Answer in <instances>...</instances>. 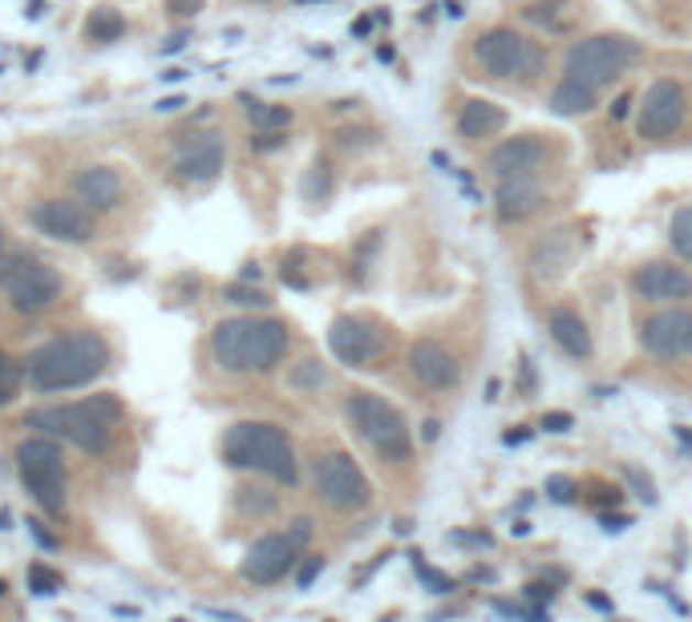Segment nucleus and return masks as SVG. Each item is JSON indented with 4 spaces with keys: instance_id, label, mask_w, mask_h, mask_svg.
Masks as SVG:
<instances>
[{
    "instance_id": "f257e3e1",
    "label": "nucleus",
    "mask_w": 692,
    "mask_h": 622,
    "mask_svg": "<svg viewBox=\"0 0 692 622\" xmlns=\"http://www.w3.org/2000/svg\"><path fill=\"white\" fill-rule=\"evenodd\" d=\"M110 368V348L98 332H69L41 344L25 364L29 385L37 392H65V388L94 385Z\"/></svg>"
},
{
    "instance_id": "f03ea898",
    "label": "nucleus",
    "mask_w": 692,
    "mask_h": 622,
    "mask_svg": "<svg viewBox=\"0 0 692 622\" xmlns=\"http://www.w3.org/2000/svg\"><path fill=\"white\" fill-rule=\"evenodd\" d=\"M215 360L227 373H272L288 356V327L272 315H235L219 320L211 332Z\"/></svg>"
},
{
    "instance_id": "7ed1b4c3",
    "label": "nucleus",
    "mask_w": 692,
    "mask_h": 622,
    "mask_svg": "<svg viewBox=\"0 0 692 622\" xmlns=\"http://www.w3.org/2000/svg\"><path fill=\"white\" fill-rule=\"evenodd\" d=\"M122 400L101 392V397L57 404V409H33L25 416V429H41L45 436H62L81 453H106L113 441V424L122 421Z\"/></svg>"
},
{
    "instance_id": "20e7f679",
    "label": "nucleus",
    "mask_w": 692,
    "mask_h": 622,
    "mask_svg": "<svg viewBox=\"0 0 692 622\" xmlns=\"http://www.w3.org/2000/svg\"><path fill=\"white\" fill-rule=\"evenodd\" d=\"M223 460L231 469H255V474L272 477L279 486H296L300 481L296 448H292L288 433L272 421L231 424L223 436Z\"/></svg>"
},
{
    "instance_id": "39448f33",
    "label": "nucleus",
    "mask_w": 692,
    "mask_h": 622,
    "mask_svg": "<svg viewBox=\"0 0 692 622\" xmlns=\"http://www.w3.org/2000/svg\"><path fill=\"white\" fill-rule=\"evenodd\" d=\"M344 412H349V424L356 429V436H361L385 465H405V460L414 457L409 424H405L402 409H393L385 397H377V392H353L349 404H344Z\"/></svg>"
},
{
    "instance_id": "423d86ee",
    "label": "nucleus",
    "mask_w": 692,
    "mask_h": 622,
    "mask_svg": "<svg viewBox=\"0 0 692 622\" xmlns=\"http://www.w3.org/2000/svg\"><path fill=\"white\" fill-rule=\"evenodd\" d=\"M640 57V45L619 33H600V37H583L567 49L563 77H575L583 86L607 89L612 81H619V74Z\"/></svg>"
},
{
    "instance_id": "0eeeda50",
    "label": "nucleus",
    "mask_w": 692,
    "mask_h": 622,
    "mask_svg": "<svg viewBox=\"0 0 692 622\" xmlns=\"http://www.w3.org/2000/svg\"><path fill=\"white\" fill-rule=\"evenodd\" d=\"M17 469L37 506L53 518L65 513V453L57 436H29L17 445Z\"/></svg>"
},
{
    "instance_id": "6e6552de",
    "label": "nucleus",
    "mask_w": 692,
    "mask_h": 622,
    "mask_svg": "<svg viewBox=\"0 0 692 622\" xmlns=\"http://www.w3.org/2000/svg\"><path fill=\"white\" fill-rule=\"evenodd\" d=\"M0 291L9 296L13 311L41 315L62 299V275L33 255H13V259L0 263Z\"/></svg>"
},
{
    "instance_id": "1a4fd4ad",
    "label": "nucleus",
    "mask_w": 692,
    "mask_h": 622,
    "mask_svg": "<svg viewBox=\"0 0 692 622\" xmlns=\"http://www.w3.org/2000/svg\"><path fill=\"white\" fill-rule=\"evenodd\" d=\"M474 62L482 65V74L491 77H535L547 65V53L535 45L530 37H523L518 29H486L474 41Z\"/></svg>"
},
{
    "instance_id": "9d476101",
    "label": "nucleus",
    "mask_w": 692,
    "mask_h": 622,
    "mask_svg": "<svg viewBox=\"0 0 692 622\" xmlns=\"http://www.w3.org/2000/svg\"><path fill=\"white\" fill-rule=\"evenodd\" d=\"M312 481H316V493L325 506L340 513H353V510H365L369 498H373V489H369V477L361 474V465H356L349 453H320L312 465Z\"/></svg>"
},
{
    "instance_id": "9b49d317",
    "label": "nucleus",
    "mask_w": 692,
    "mask_h": 622,
    "mask_svg": "<svg viewBox=\"0 0 692 622\" xmlns=\"http://www.w3.org/2000/svg\"><path fill=\"white\" fill-rule=\"evenodd\" d=\"M684 113H689V93L680 86L677 77H660L648 86L640 101V113H636V134L644 142H660V137L677 134L680 122H684Z\"/></svg>"
},
{
    "instance_id": "f8f14e48",
    "label": "nucleus",
    "mask_w": 692,
    "mask_h": 622,
    "mask_svg": "<svg viewBox=\"0 0 692 622\" xmlns=\"http://www.w3.org/2000/svg\"><path fill=\"white\" fill-rule=\"evenodd\" d=\"M644 352L660 364L689 360L692 356V308H664L648 315L640 327Z\"/></svg>"
},
{
    "instance_id": "ddd939ff",
    "label": "nucleus",
    "mask_w": 692,
    "mask_h": 622,
    "mask_svg": "<svg viewBox=\"0 0 692 622\" xmlns=\"http://www.w3.org/2000/svg\"><path fill=\"white\" fill-rule=\"evenodd\" d=\"M328 348H332V356H337L340 364L365 368V364L381 360L385 336H381L369 320H361V315H337L332 327H328Z\"/></svg>"
},
{
    "instance_id": "4468645a",
    "label": "nucleus",
    "mask_w": 692,
    "mask_h": 622,
    "mask_svg": "<svg viewBox=\"0 0 692 622\" xmlns=\"http://www.w3.org/2000/svg\"><path fill=\"white\" fill-rule=\"evenodd\" d=\"M33 226L41 235L57 238V243H86L94 238V211L81 199H45L29 211Z\"/></svg>"
},
{
    "instance_id": "2eb2a0df",
    "label": "nucleus",
    "mask_w": 692,
    "mask_h": 622,
    "mask_svg": "<svg viewBox=\"0 0 692 622\" xmlns=\"http://www.w3.org/2000/svg\"><path fill=\"white\" fill-rule=\"evenodd\" d=\"M300 549L304 546L292 534H264L248 554H243L240 574L255 586H272V582H279L284 574H292V566H296V558H300Z\"/></svg>"
},
{
    "instance_id": "dca6fc26",
    "label": "nucleus",
    "mask_w": 692,
    "mask_h": 622,
    "mask_svg": "<svg viewBox=\"0 0 692 622\" xmlns=\"http://www.w3.org/2000/svg\"><path fill=\"white\" fill-rule=\"evenodd\" d=\"M547 163V142L539 134H518L503 137L494 149H486V175L491 178H518V175H535L539 166Z\"/></svg>"
},
{
    "instance_id": "f3484780",
    "label": "nucleus",
    "mask_w": 692,
    "mask_h": 622,
    "mask_svg": "<svg viewBox=\"0 0 692 622\" xmlns=\"http://www.w3.org/2000/svg\"><path fill=\"white\" fill-rule=\"evenodd\" d=\"M409 373L421 388L429 392H450L458 380H462V364L453 356L446 344L438 340H417L414 348H409Z\"/></svg>"
},
{
    "instance_id": "a211bd4d",
    "label": "nucleus",
    "mask_w": 692,
    "mask_h": 622,
    "mask_svg": "<svg viewBox=\"0 0 692 622\" xmlns=\"http://www.w3.org/2000/svg\"><path fill=\"white\" fill-rule=\"evenodd\" d=\"M223 166H227L223 137L202 134L190 146H183V154L175 158V178L178 182H190V187H207V182H215V178L223 175Z\"/></svg>"
},
{
    "instance_id": "6ab92c4d",
    "label": "nucleus",
    "mask_w": 692,
    "mask_h": 622,
    "mask_svg": "<svg viewBox=\"0 0 692 622\" xmlns=\"http://www.w3.org/2000/svg\"><path fill=\"white\" fill-rule=\"evenodd\" d=\"M631 284H636V296L648 299V303H680V299H692V275L664 259L644 263Z\"/></svg>"
},
{
    "instance_id": "aec40b11",
    "label": "nucleus",
    "mask_w": 692,
    "mask_h": 622,
    "mask_svg": "<svg viewBox=\"0 0 692 622\" xmlns=\"http://www.w3.org/2000/svg\"><path fill=\"white\" fill-rule=\"evenodd\" d=\"M547 202V190L535 175H518V178H503L498 187V199H494V211L503 223H518V219H530Z\"/></svg>"
},
{
    "instance_id": "412c9836",
    "label": "nucleus",
    "mask_w": 692,
    "mask_h": 622,
    "mask_svg": "<svg viewBox=\"0 0 692 622\" xmlns=\"http://www.w3.org/2000/svg\"><path fill=\"white\" fill-rule=\"evenodd\" d=\"M74 195L86 202L94 214L113 211V207L122 202V178H118V170H110V166H86V170L74 178Z\"/></svg>"
},
{
    "instance_id": "4be33fe9",
    "label": "nucleus",
    "mask_w": 692,
    "mask_h": 622,
    "mask_svg": "<svg viewBox=\"0 0 692 622\" xmlns=\"http://www.w3.org/2000/svg\"><path fill=\"white\" fill-rule=\"evenodd\" d=\"M547 327H551L554 348L563 352V356H571V360H587V356H592V332H587V324L580 320V311L554 308Z\"/></svg>"
},
{
    "instance_id": "5701e85b",
    "label": "nucleus",
    "mask_w": 692,
    "mask_h": 622,
    "mask_svg": "<svg viewBox=\"0 0 692 622\" xmlns=\"http://www.w3.org/2000/svg\"><path fill=\"white\" fill-rule=\"evenodd\" d=\"M503 125H506V110L486 98H466L462 101V110H458V134L470 137V142L494 137Z\"/></svg>"
},
{
    "instance_id": "b1692460",
    "label": "nucleus",
    "mask_w": 692,
    "mask_h": 622,
    "mask_svg": "<svg viewBox=\"0 0 692 622\" xmlns=\"http://www.w3.org/2000/svg\"><path fill=\"white\" fill-rule=\"evenodd\" d=\"M595 98H600V89L583 86V81H575V77H563V81L551 89L547 105H551L559 118H583V113L595 110Z\"/></svg>"
},
{
    "instance_id": "393cba45",
    "label": "nucleus",
    "mask_w": 692,
    "mask_h": 622,
    "mask_svg": "<svg viewBox=\"0 0 692 622\" xmlns=\"http://www.w3.org/2000/svg\"><path fill=\"white\" fill-rule=\"evenodd\" d=\"M530 263H535V275H539V279H551V275L563 271L567 267L563 231H551V235L542 238L539 247H535V255H530Z\"/></svg>"
},
{
    "instance_id": "a878e982",
    "label": "nucleus",
    "mask_w": 692,
    "mask_h": 622,
    "mask_svg": "<svg viewBox=\"0 0 692 622\" xmlns=\"http://www.w3.org/2000/svg\"><path fill=\"white\" fill-rule=\"evenodd\" d=\"M243 105H248V122L255 130H288L292 125V110L288 105H272V101H255L243 93Z\"/></svg>"
},
{
    "instance_id": "bb28decb",
    "label": "nucleus",
    "mask_w": 692,
    "mask_h": 622,
    "mask_svg": "<svg viewBox=\"0 0 692 622\" xmlns=\"http://www.w3.org/2000/svg\"><path fill=\"white\" fill-rule=\"evenodd\" d=\"M668 243L677 251L680 259L692 263V207H680L672 214V223H668Z\"/></svg>"
},
{
    "instance_id": "cd10ccee",
    "label": "nucleus",
    "mask_w": 692,
    "mask_h": 622,
    "mask_svg": "<svg viewBox=\"0 0 692 622\" xmlns=\"http://www.w3.org/2000/svg\"><path fill=\"white\" fill-rule=\"evenodd\" d=\"M89 41H118L127 33V21L113 13V9H94V16L86 21Z\"/></svg>"
},
{
    "instance_id": "c85d7f7f",
    "label": "nucleus",
    "mask_w": 692,
    "mask_h": 622,
    "mask_svg": "<svg viewBox=\"0 0 692 622\" xmlns=\"http://www.w3.org/2000/svg\"><path fill=\"white\" fill-rule=\"evenodd\" d=\"M21 385H25V364H17L13 356L0 352V404H9L21 392Z\"/></svg>"
},
{
    "instance_id": "c756f323",
    "label": "nucleus",
    "mask_w": 692,
    "mask_h": 622,
    "mask_svg": "<svg viewBox=\"0 0 692 622\" xmlns=\"http://www.w3.org/2000/svg\"><path fill=\"white\" fill-rule=\"evenodd\" d=\"M547 498L554 501V506H575V501H580V486H575V481H571V477H547Z\"/></svg>"
},
{
    "instance_id": "7c9ffc66",
    "label": "nucleus",
    "mask_w": 692,
    "mask_h": 622,
    "mask_svg": "<svg viewBox=\"0 0 692 622\" xmlns=\"http://www.w3.org/2000/svg\"><path fill=\"white\" fill-rule=\"evenodd\" d=\"M29 586L37 595H57L62 590V574H53L50 566H29Z\"/></svg>"
},
{
    "instance_id": "2f4dec72",
    "label": "nucleus",
    "mask_w": 692,
    "mask_h": 622,
    "mask_svg": "<svg viewBox=\"0 0 692 622\" xmlns=\"http://www.w3.org/2000/svg\"><path fill=\"white\" fill-rule=\"evenodd\" d=\"M563 9H567V0H542V4L527 9V21H535V25L559 29V13H563Z\"/></svg>"
},
{
    "instance_id": "473e14b6",
    "label": "nucleus",
    "mask_w": 692,
    "mask_h": 622,
    "mask_svg": "<svg viewBox=\"0 0 692 622\" xmlns=\"http://www.w3.org/2000/svg\"><path fill=\"white\" fill-rule=\"evenodd\" d=\"M227 299H231V303H240V308H267V303H272L264 291H252V287H243V284L227 287Z\"/></svg>"
},
{
    "instance_id": "72a5a7b5",
    "label": "nucleus",
    "mask_w": 692,
    "mask_h": 622,
    "mask_svg": "<svg viewBox=\"0 0 692 622\" xmlns=\"http://www.w3.org/2000/svg\"><path fill=\"white\" fill-rule=\"evenodd\" d=\"M417 570H421V578H426V586L433 590V595H450L453 590V578H446L441 570H426L421 562H417Z\"/></svg>"
},
{
    "instance_id": "f704fd0d",
    "label": "nucleus",
    "mask_w": 692,
    "mask_h": 622,
    "mask_svg": "<svg viewBox=\"0 0 692 622\" xmlns=\"http://www.w3.org/2000/svg\"><path fill=\"white\" fill-rule=\"evenodd\" d=\"M571 424H575V416H571V412H547V416L539 421V429H542V433H567Z\"/></svg>"
},
{
    "instance_id": "c9c22d12",
    "label": "nucleus",
    "mask_w": 692,
    "mask_h": 622,
    "mask_svg": "<svg viewBox=\"0 0 692 622\" xmlns=\"http://www.w3.org/2000/svg\"><path fill=\"white\" fill-rule=\"evenodd\" d=\"M320 570H325V558H308L300 570H296V582H300V586H312L316 574H320Z\"/></svg>"
},
{
    "instance_id": "e433bc0d",
    "label": "nucleus",
    "mask_w": 692,
    "mask_h": 622,
    "mask_svg": "<svg viewBox=\"0 0 692 622\" xmlns=\"http://www.w3.org/2000/svg\"><path fill=\"white\" fill-rule=\"evenodd\" d=\"M628 481L636 486V493H640V501H656V489H652V481L640 474V469H628Z\"/></svg>"
},
{
    "instance_id": "4c0bfd02",
    "label": "nucleus",
    "mask_w": 692,
    "mask_h": 622,
    "mask_svg": "<svg viewBox=\"0 0 692 622\" xmlns=\"http://www.w3.org/2000/svg\"><path fill=\"white\" fill-rule=\"evenodd\" d=\"M240 501H243V510H276V498H252V489H240Z\"/></svg>"
},
{
    "instance_id": "58836bf2",
    "label": "nucleus",
    "mask_w": 692,
    "mask_h": 622,
    "mask_svg": "<svg viewBox=\"0 0 692 622\" xmlns=\"http://www.w3.org/2000/svg\"><path fill=\"white\" fill-rule=\"evenodd\" d=\"M592 501L600 506V510H612V506H619V489H612V486L592 489Z\"/></svg>"
},
{
    "instance_id": "ea45409f",
    "label": "nucleus",
    "mask_w": 692,
    "mask_h": 622,
    "mask_svg": "<svg viewBox=\"0 0 692 622\" xmlns=\"http://www.w3.org/2000/svg\"><path fill=\"white\" fill-rule=\"evenodd\" d=\"M523 595L535 598V602L542 607V602H551V598H554V586H547V582H527V586H523Z\"/></svg>"
},
{
    "instance_id": "a19ab883",
    "label": "nucleus",
    "mask_w": 692,
    "mask_h": 622,
    "mask_svg": "<svg viewBox=\"0 0 692 622\" xmlns=\"http://www.w3.org/2000/svg\"><path fill=\"white\" fill-rule=\"evenodd\" d=\"M202 4H207V0H166V9H171V13H178V16H195Z\"/></svg>"
},
{
    "instance_id": "79ce46f5",
    "label": "nucleus",
    "mask_w": 692,
    "mask_h": 622,
    "mask_svg": "<svg viewBox=\"0 0 692 622\" xmlns=\"http://www.w3.org/2000/svg\"><path fill=\"white\" fill-rule=\"evenodd\" d=\"M600 522H604V530H607V534H619V530H628V525H631V518H619V513H607V510H600Z\"/></svg>"
},
{
    "instance_id": "37998d69",
    "label": "nucleus",
    "mask_w": 692,
    "mask_h": 622,
    "mask_svg": "<svg viewBox=\"0 0 692 622\" xmlns=\"http://www.w3.org/2000/svg\"><path fill=\"white\" fill-rule=\"evenodd\" d=\"M292 537H296V542H300V546H308V537H312V518H296V522H292V530H288Z\"/></svg>"
},
{
    "instance_id": "c03bdc74",
    "label": "nucleus",
    "mask_w": 692,
    "mask_h": 622,
    "mask_svg": "<svg viewBox=\"0 0 692 622\" xmlns=\"http://www.w3.org/2000/svg\"><path fill=\"white\" fill-rule=\"evenodd\" d=\"M316 187L308 190V195H312V199H325V190H328V163H316Z\"/></svg>"
},
{
    "instance_id": "a18cd8bd",
    "label": "nucleus",
    "mask_w": 692,
    "mask_h": 622,
    "mask_svg": "<svg viewBox=\"0 0 692 622\" xmlns=\"http://www.w3.org/2000/svg\"><path fill=\"white\" fill-rule=\"evenodd\" d=\"M628 110H631V93H619L616 105H612V118H616V122H624V118H628Z\"/></svg>"
},
{
    "instance_id": "49530a36",
    "label": "nucleus",
    "mask_w": 692,
    "mask_h": 622,
    "mask_svg": "<svg viewBox=\"0 0 692 622\" xmlns=\"http://www.w3.org/2000/svg\"><path fill=\"white\" fill-rule=\"evenodd\" d=\"M587 607H595V610H604V614H612V598H604V595H587Z\"/></svg>"
},
{
    "instance_id": "de8ad7c7",
    "label": "nucleus",
    "mask_w": 692,
    "mask_h": 622,
    "mask_svg": "<svg viewBox=\"0 0 692 622\" xmlns=\"http://www.w3.org/2000/svg\"><path fill=\"white\" fill-rule=\"evenodd\" d=\"M441 436V424L438 421H426L421 424V441H438Z\"/></svg>"
},
{
    "instance_id": "09e8293b",
    "label": "nucleus",
    "mask_w": 692,
    "mask_h": 622,
    "mask_svg": "<svg viewBox=\"0 0 692 622\" xmlns=\"http://www.w3.org/2000/svg\"><path fill=\"white\" fill-rule=\"evenodd\" d=\"M178 105H187V101H183V98H163V101H158V110H163V113H175Z\"/></svg>"
},
{
    "instance_id": "8fccbe9b",
    "label": "nucleus",
    "mask_w": 692,
    "mask_h": 622,
    "mask_svg": "<svg viewBox=\"0 0 692 622\" xmlns=\"http://www.w3.org/2000/svg\"><path fill=\"white\" fill-rule=\"evenodd\" d=\"M677 436H680V445H684V448L692 453V433H689V429H680V424H677Z\"/></svg>"
},
{
    "instance_id": "3c124183",
    "label": "nucleus",
    "mask_w": 692,
    "mask_h": 622,
    "mask_svg": "<svg viewBox=\"0 0 692 622\" xmlns=\"http://www.w3.org/2000/svg\"><path fill=\"white\" fill-rule=\"evenodd\" d=\"M296 4H325V0H296Z\"/></svg>"
},
{
    "instance_id": "603ef678",
    "label": "nucleus",
    "mask_w": 692,
    "mask_h": 622,
    "mask_svg": "<svg viewBox=\"0 0 692 622\" xmlns=\"http://www.w3.org/2000/svg\"><path fill=\"white\" fill-rule=\"evenodd\" d=\"M4 595H9V586H4V582H0V598H4Z\"/></svg>"
}]
</instances>
